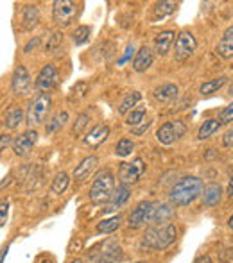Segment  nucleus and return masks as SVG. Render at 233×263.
<instances>
[{"label":"nucleus","instance_id":"obj_17","mask_svg":"<svg viewBox=\"0 0 233 263\" xmlns=\"http://www.w3.org/2000/svg\"><path fill=\"white\" fill-rule=\"evenodd\" d=\"M174 31H162L160 34H156V38H154V50H156V54L167 55L172 43H174Z\"/></svg>","mask_w":233,"mask_h":263},{"label":"nucleus","instance_id":"obj_49","mask_svg":"<svg viewBox=\"0 0 233 263\" xmlns=\"http://www.w3.org/2000/svg\"><path fill=\"white\" fill-rule=\"evenodd\" d=\"M228 226H230V229L233 231V213H231V217L228 218Z\"/></svg>","mask_w":233,"mask_h":263},{"label":"nucleus","instance_id":"obj_8","mask_svg":"<svg viewBox=\"0 0 233 263\" xmlns=\"http://www.w3.org/2000/svg\"><path fill=\"white\" fill-rule=\"evenodd\" d=\"M146 172V165H144L142 158L133 159L131 163H120L118 168V177H120L122 184H133L140 179Z\"/></svg>","mask_w":233,"mask_h":263},{"label":"nucleus","instance_id":"obj_48","mask_svg":"<svg viewBox=\"0 0 233 263\" xmlns=\"http://www.w3.org/2000/svg\"><path fill=\"white\" fill-rule=\"evenodd\" d=\"M228 195L233 199V176L230 177V181H228Z\"/></svg>","mask_w":233,"mask_h":263},{"label":"nucleus","instance_id":"obj_2","mask_svg":"<svg viewBox=\"0 0 233 263\" xmlns=\"http://www.w3.org/2000/svg\"><path fill=\"white\" fill-rule=\"evenodd\" d=\"M113 192H115V177L110 170H101L95 176L88 195L94 204H104V202H110Z\"/></svg>","mask_w":233,"mask_h":263},{"label":"nucleus","instance_id":"obj_40","mask_svg":"<svg viewBox=\"0 0 233 263\" xmlns=\"http://www.w3.org/2000/svg\"><path fill=\"white\" fill-rule=\"evenodd\" d=\"M7 213H9V201H0V228L6 224L7 220Z\"/></svg>","mask_w":233,"mask_h":263},{"label":"nucleus","instance_id":"obj_52","mask_svg":"<svg viewBox=\"0 0 233 263\" xmlns=\"http://www.w3.org/2000/svg\"><path fill=\"white\" fill-rule=\"evenodd\" d=\"M42 263H52V261H50V260H43Z\"/></svg>","mask_w":233,"mask_h":263},{"label":"nucleus","instance_id":"obj_46","mask_svg":"<svg viewBox=\"0 0 233 263\" xmlns=\"http://www.w3.org/2000/svg\"><path fill=\"white\" fill-rule=\"evenodd\" d=\"M38 42H40V38H34V40H31V42H29L27 45L24 47V52H31V49H34V47L38 45Z\"/></svg>","mask_w":233,"mask_h":263},{"label":"nucleus","instance_id":"obj_39","mask_svg":"<svg viewBox=\"0 0 233 263\" xmlns=\"http://www.w3.org/2000/svg\"><path fill=\"white\" fill-rule=\"evenodd\" d=\"M61 43H63L61 34H59V32H54V34L50 36V42L47 43V50H49V52H54L58 47H61Z\"/></svg>","mask_w":233,"mask_h":263},{"label":"nucleus","instance_id":"obj_47","mask_svg":"<svg viewBox=\"0 0 233 263\" xmlns=\"http://www.w3.org/2000/svg\"><path fill=\"white\" fill-rule=\"evenodd\" d=\"M194 263H212V260H210V256H199V258H195V261Z\"/></svg>","mask_w":233,"mask_h":263},{"label":"nucleus","instance_id":"obj_13","mask_svg":"<svg viewBox=\"0 0 233 263\" xmlns=\"http://www.w3.org/2000/svg\"><path fill=\"white\" fill-rule=\"evenodd\" d=\"M97 165H99V158L97 156L84 158L83 161H81L79 165L74 168V179L79 181V183H81V181H84V179H88V177H90L92 174L95 172Z\"/></svg>","mask_w":233,"mask_h":263},{"label":"nucleus","instance_id":"obj_24","mask_svg":"<svg viewBox=\"0 0 233 263\" xmlns=\"http://www.w3.org/2000/svg\"><path fill=\"white\" fill-rule=\"evenodd\" d=\"M66 122H68V113H66V111H59V113H56L49 122H47V125H45L47 135H52V133L59 131Z\"/></svg>","mask_w":233,"mask_h":263},{"label":"nucleus","instance_id":"obj_23","mask_svg":"<svg viewBox=\"0 0 233 263\" xmlns=\"http://www.w3.org/2000/svg\"><path fill=\"white\" fill-rule=\"evenodd\" d=\"M122 217L120 215H113V217L102 218L97 224V233L99 235H110V233H115L118 228H120Z\"/></svg>","mask_w":233,"mask_h":263},{"label":"nucleus","instance_id":"obj_37","mask_svg":"<svg viewBox=\"0 0 233 263\" xmlns=\"http://www.w3.org/2000/svg\"><path fill=\"white\" fill-rule=\"evenodd\" d=\"M216 52L219 54L221 58L230 59V58H233V45H230V43H224V42H219L216 47Z\"/></svg>","mask_w":233,"mask_h":263},{"label":"nucleus","instance_id":"obj_29","mask_svg":"<svg viewBox=\"0 0 233 263\" xmlns=\"http://www.w3.org/2000/svg\"><path fill=\"white\" fill-rule=\"evenodd\" d=\"M156 229L158 228H149L144 233L142 242H140L142 251H154V246H156Z\"/></svg>","mask_w":233,"mask_h":263},{"label":"nucleus","instance_id":"obj_16","mask_svg":"<svg viewBox=\"0 0 233 263\" xmlns=\"http://www.w3.org/2000/svg\"><path fill=\"white\" fill-rule=\"evenodd\" d=\"M110 136V127L108 125H95L86 136H84V145L86 147H99L102 142H106Z\"/></svg>","mask_w":233,"mask_h":263},{"label":"nucleus","instance_id":"obj_53","mask_svg":"<svg viewBox=\"0 0 233 263\" xmlns=\"http://www.w3.org/2000/svg\"><path fill=\"white\" fill-rule=\"evenodd\" d=\"M138 263H146V261H138Z\"/></svg>","mask_w":233,"mask_h":263},{"label":"nucleus","instance_id":"obj_10","mask_svg":"<svg viewBox=\"0 0 233 263\" xmlns=\"http://www.w3.org/2000/svg\"><path fill=\"white\" fill-rule=\"evenodd\" d=\"M58 79H59V73H58L56 66H54V65H45L42 70H40L38 76H36L34 88L42 91V93H45V91L52 90V88L56 86Z\"/></svg>","mask_w":233,"mask_h":263},{"label":"nucleus","instance_id":"obj_18","mask_svg":"<svg viewBox=\"0 0 233 263\" xmlns=\"http://www.w3.org/2000/svg\"><path fill=\"white\" fill-rule=\"evenodd\" d=\"M122 261V249L115 242H108L101 256L95 260V263H120Z\"/></svg>","mask_w":233,"mask_h":263},{"label":"nucleus","instance_id":"obj_1","mask_svg":"<svg viewBox=\"0 0 233 263\" xmlns=\"http://www.w3.org/2000/svg\"><path fill=\"white\" fill-rule=\"evenodd\" d=\"M203 194V181L199 177L187 176L177 181L169 192V201L174 206H188Z\"/></svg>","mask_w":233,"mask_h":263},{"label":"nucleus","instance_id":"obj_15","mask_svg":"<svg viewBox=\"0 0 233 263\" xmlns=\"http://www.w3.org/2000/svg\"><path fill=\"white\" fill-rule=\"evenodd\" d=\"M153 61H154L153 50H151L149 47H142L140 50H136V55H135V59H133V70L138 73L146 72V70L151 68Z\"/></svg>","mask_w":233,"mask_h":263},{"label":"nucleus","instance_id":"obj_51","mask_svg":"<svg viewBox=\"0 0 233 263\" xmlns=\"http://www.w3.org/2000/svg\"><path fill=\"white\" fill-rule=\"evenodd\" d=\"M230 93L233 95V83H231V86H230Z\"/></svg>","mask_w":233,"mask_h":263},{"label":"nucleus","instance_id":"obj_42","mask_svg":"<svg viewBox=\"0 0 233 263\" xmlns=\"http://www.w3.org/2000/svg\"><path fill=\"white\" fill-rule=\"evenodd\" d=\"M221 42L230 43V45H233V25H231V27H228L226 31H224V34H223V38H221Z\"/></svg>","mask_w":233,"mask_h":263},{"label":"nucleus","instance_id":"obj_21","mask_svg":"<svg viewBox=\"0 0 233 263\" xmlns=\"http://www.w3.org/2000/svg\"><path fill=\"white\" fill-rule=\"evenodd\" d=\"M24 122V109L20 106H9L4 117V125L7 129H16Z\"/></svg>","mask_w":233,"mask_h":263},{"label":"nucleus","instance_id":"obj_6","mask_svg":"<svg viewBox=\"0 0 233 263\" xmlns=\"http://www.w3.org/2000/svg\"><path fill=\"white\" fill-rule=\"evenodd\" d=\"M198 49V40L192 32L183 31L177 34L176 45H174V59L176 61H187Z\"/></svg>","mask_w":233,"mask_h":263},{"label":"nucleus","instance_id":"obj_5","mask_svg":"<svg viewBox=\"0 0 233 263\" xmlns=\"http://www.w3.org/2000/svg\"><path fill=\"white\" fill-rule=\"evenodd\" d=\"M187 133V125L181 120H172L164 124L160 129L156 131V138L162 145H172L174 142L181 138V136Z\"/></svg>","mask_w":233,"mask_h":263},{"label":"nucleus","instance_id":"obj_7","mask_svg":"<svg viewBox=\"0 0 233 263\" xmlns=\"http://www.w3.org/2000/svg\"><path fill=\"white\" fill-rule=\"evenodd\" d=\"M154 211H156V204L151 201H142L135 210L131 211L128 218L129 228H140V226L147 224V222H153Z\"/></svg>","mask_w":233,"mask_h":263},{"label":"nucleus","instance_id":"obj_26","mask_svg":"<svg viewBox=\"0 0 233 263\" xmlns=\"http://www.w3.org/2000/svg\"><path fill=\"white\" fill-rule=\"evenodd\" d=\"M70 184V177L66 172H58L56 177L52 179V184H50V190H52V194L56 195H61L65 194V190L68 188Z\"/></svg>","mask_w":233,"mask_h":263},{"label":"nucleus","instance_id":"obj_34","mask_svg":"<svg viewBox=\"0 0 233 263\" xmlns=\"http://www.w3.org/2000/svg\"><path fill=\"white\" fill-rule=\"evenodd\" d=\"M146 120V111L144 109H136V111H131V113L126 117V124L129 125V127H136V125H140L142 122Z\"/></svg>","mask_w":233,"mask_h":263},{"label":"nucleus","instance_id":"obj_4","mask_svg":"<svg viewBox=\"0 0 233 263\" xmlns=\"http://www.w3.org/2000/svg\"><path fill=\"white\" fill-rule=\"evenodd\" d=\"M77 16V4L74 0H56L52 4V18L59 27H68Z\"/></svg>","mask_w":233,"mask_h":263},{"label":"nucleus","instance_id":"obj_27","mask_svg":"<svg viewBox=\"0 0 233 263\" xmlns=\"http://www.w3.org/2000/svg\"><path fill=\"white\" fill-rule=\"evenodd\" d=\"M228 77H217V79H212V81H206V83L201 84V88H199V93L201 95H210V93H216L217 90H221V88L226 84Z\"/></svg>","mask_w":233,"mask_h":263},{"label":"nucleus","instance_id":"obj_50","mask_svg":"<svg viewBox=\"0 0 233 263\" xmlns=\"http://www.w3.org/2000/svg\"><path fill=\"white\" fill-rule=\"evenodd\" d=\"M70 263H83L81 260H74V261H70Z\"/></svg>","mask_w":233,"mask_h":263},{"label":"nucleus","instance_id":"obj_14","mask_svg":"<svg viewBox=\"0 0 233 263\" xmlns=\"http://www.w3.org/2000/svg\"><path fill=\"white\" fill-rule=\"evenodd\" d=\"M203 204L206 206V208H213V206H217L221 202V199H223V186L217 183H208L203 186Z\"/></svg>","mask_w":233,"mask_h":263},{"label":"nucleus","instance_id":"obj_35","mask_svg":"<svg viewBox=\"0 0 233 263\" xmlns=\"http://www.w3.org/2000/svg\"><path fill=\"white\" fill-rule=\"evenodd\" d=\"M86 91H88V84L86 83H77L76 86L72 88V91H70L68 101L70 102H77L79 99H83L84 95H86Z\"/></svg>","mask_w":233,"mask_h":263},{"label":"nucleus","instance_id":"obj_33","mask_svg":"<svg viewBox=\"0 0 233 263\" xmlns=\"http://www.w3.org/2000/svg\"><path fill=\"white\" fill-rule=\"evenodd\" d=\"M172 217V210L167 204H156V211H154L153 222L154 224H162V222H167Z\"/></svg>","mask_w":233,"mask_h":263},{"label":"nucleus","instance_id":"obj_44","mask_svg":"<svg viewBox=\"0 0 233 263\" xmlns=\"http://www.w3.org/2000/svg\"><path fill=\"white\" fill-rule=\"evenodd\" d=\"M223 143H224V147H233V129H230V131L223 136Z\"/></svg>","mask_w":233,"mask_h":263},{"label":"nucleus","instance_id":"obj_12","mask_svg":"<svg viewBox=\"0 0 233 263\" xmlns=\"http://www.w3.org/2000/svg\"><path fill=\"white\" fill-rule=\"evenodd\" d=\"M177 236V229L174 224H167L162 226V228L156 229V246H154V251H165L176 242Z\"/></svg>","mask_w":233,"mask_h":263},{"label":"nucleus","instance_id":"obj_43","mask_svg":"<svg viewBox=\"0 0 233 263\" xmlns=\"http://www.w3.org/2000/svg\"><path fill=\"white\" fill-rule=\"evenodd\" d=\"M11 143H13V140H11L9 135H0V151H4L6 147H9Z\"/></svg>","mask_w":233,"mask_h":263},{"label":"nucleus","instance_id":"obj_41","mask_svg":"<svg viewBox=\"0 0 233 263\" xmlns=\"http://www.w3.org/2000/svg\"><path fill=\"white\" fill-rule=\"evenodd\" d=\"M151 124H153V122H151L149 118H147V120H144L140 125H136V127H133V135H135V136H142L144 133H146L147 129L151 127Z\"/></svg>","mask_w":233,"mask_h":263},{"label":"nucleus","instance_id":"obj_38","mask_svg":"<svg viewBox=\"0 0 233 263\" xmlns=\"http://www.w3.org/2000/svg\"><path fill=\"white\" fill-rule=\"evenodd\" d=\"M219 122H221V124H230V122H233V102H231L230 106L224 107L223 111H221Z\"/></svg>","mask_w":233,"mask_h":263},{"label":"nucleus","instance_id":"obj_28","mask_svg":"<svg viewBox=\"0 0 233 263\" xmlns=\"http://www.w3.org/2000/svg\"><path fill=\"white\" fill-rule=\"evenodd\" d=\"M219 125H221V122H219V120H213V118H210V120H205V122L201 124V127H199L198 138H199V140L210 138V136L216 135V133H217Z\"/></svg>","mask_w":233,"mask_h":263},{"label":"nucleus","instance_id":"obj_22","mask_svg":"<svg viewBox=\"0 0 233 263\" xmlns=\"http://www.w3.org/2000/svg\"><path fill=\"white\" fill-rule=\"evenodd\" d=\"M129 184H120L115 192H113L112 199H110V210H117L122 208L126 202L129 201Z\"/></svg>","mask_w":233,"mask_h":263},{"label":"nucleus","instance_id":"obj_19","mask_svg":"<svg viewBox=\"0 0 233 263\" xmlns=\"http://www.w3.org/2000/svg\"><path fill=\"white\" fill-rule=\"evenodd\" d=\"M38 22H40L38 6H34V4H29V6H25L24 16H22V27H24L25 31H32V29L38 25Z\"/></svg>","mask_w":233,"mask_h":263},{"label":"nucleus","instance_id":"obj_9","mask_svg":"<svg viewBox=\"0 0 233 263\" xmlns=\"http://www.w3.org/2000/svg\"><path fill=\"white\" fill-rule=\"evenodd\" d=\"M31 86L32 83L27 68L24 65H18L13 72V77H11V90H13V93L18 95V97H25L31 91Z\"/></svg>","mask_w":233,"mask_h":263},{"label":"nucleus","instance_id":"obj_25","mask_svg":"<svg viewBox=\"0 0 233 263\" xmlns=\"http://www.w3.org/2000/svg\"><path fill=\"white\" fill-rule=\"evenodd\" d=\"M140 99H142V93H140V91H129V93L124 97V101L120 102V106H118V113L120 115L131 113V109L138 104Z\"/></svg>","mask_w":233,"mask_h":263},{"label":"nucleus","instance_id":"obj_3","mask_svg":"<svg viewBox=\"0 0 233 263\" xmlns=\"http://www.w3.org/2000/svg\"><path fill=\"white\" fill-rule=\"evenodd\" d=\"M50 106H52V101H50L49 93H38L34 97V101L31 102L27 111V125L29 129L36 127V125L43 124L50 111Z\"/></svg>","mask_w":233,"mask_h":263},{"label":"nucleus","instance_id":"obj_32","mask_svg":"<svg viewBox=\"0 0 233 263\" xmlns=\"http://www.w3.org/2000/svg\"><path fill=\"white\" fill-rule=\"evenodd\" d=\"M133 149H135V143H133L129 138H122V140H118L117 145H115V154L120 158H126L133 153Z\"/></svg>","mask_w":233,"mask_h":263},{"label":"nucleus","instance_id":"obj_20","mask_svg":"<svg viewBox=\"0 0 233 263\" xmlns=\"http://www.w3.org/2000/svg\"><path fill=\"white\" fill-rule=\"evenodd\" d=\"M177 93H180V90H177L176 84H171V83H165L162 84V86H158L156 90H154V99H156L158 102H171L174 101L177 97Z\"/></svg>","mask_w":233,"mask_h":263},{"label":"nucleus","instance_id":"obj_11","mask_svg":"<svg viewBox=\"0 0 233 263\" xmlns=\"http://www.w3.org/2000/svg\"><path fill=\"white\" fill-rule=\"evenodd\" d=\"M36 142H38V133L34 129H29V131L22 133L20 136H16V140L13 142V153L20 158L25 156L31 153Z\"/></svg>","mask_w":233,"mask_h":263},{"label":"nucleus","instance_id":"obj_36","mask_svg":"<svg viewBox=\"0 0 233 263\" xmlns=\"http://www.w3.org/2000/svg\"><path fill=\"white\" fill-rule=\"evenodd\" d=\"M88 122H90V117H88L86 113H81L79 117L76 118V122H74V127H72V135L79 136L81 133L84 131V127L88 125Z\"/></svg>","mask_w":233,"mask_h":263},{"label":"nucleus","instance_id":"obj_45","mask_svg":"<svg viewBox=\"0 0 233 263\" xmlns=\"http://www.w3.org/2000/svg\"><path fill=\"white\" fill-rule=\"evenodd\" d=\"M133 50H135V49H133V47H131V45H129V47H128V49H126V52H124V55H122V58H120V59H118V65H122V63H126V61H128V59H129V58H131Z\"/></svg>","mask_w":233,"mask_h":263},{"label":"nucleus","instance_id":"obj_30","mask_svg":"<svg viewBox=\"0 0 233 263\" xmlns=\"http://www.w3.org/2000/svg\"><path fill=\"white\" fill-rule=\"evenodd\" d=\"M176 2H158L154 7V20H164L165 16H169L171 13H174Z\"/></svg>","mask_w":233,"mask_h":263},{"label":"nucleus","instance_id":"obj_31","mask_svg":"<svg viewBox=\"0 0 233 263\" xmlns=\"http://www.w3.org/2000/svg\"><path fill=\"white\" fill-rule=\"evenodd\" d=\"M90 34H92V29L88 27V25H79V27L74 31L72 42L76 43V45H84V43L88 42V38H90Z\"/></svg>","mask_w":233,"mask_h":263}]
</instances>
